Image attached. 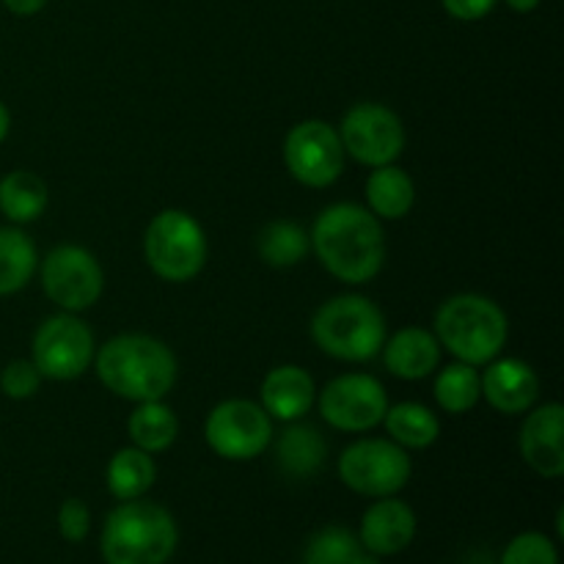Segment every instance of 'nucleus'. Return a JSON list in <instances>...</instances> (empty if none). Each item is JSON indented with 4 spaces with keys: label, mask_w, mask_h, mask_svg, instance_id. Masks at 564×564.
<instances>
[{
    "label": "nucleus",
    "mask_w": 564,
    "mask_h": 564,
    "mask_svg": "<svg viewBox=\"0 0 564 564\" xmlns=\"http://www.w3.org/2000/svg\"><path fill=\"white\" fill-rule=\"evenodd\" d=\"M319 264L345 284H367L383 270L386 235L380 218L361 204H330L308 235Z\"/></svg>",
    "instance_id": "f257e3e1"
},
{
    "label": "nucleus",
    "mask_w": 564,
    "mask_h": 564,
    "mask_svg": "<svg viewBox=\"0 0 564 564\" xmlns=\"http://www.w3.org/2000/svg\"><path fill=\"white\" fill-rule=\"evenodd\" d=\"M94 369L108 391L130 402L163 400L176 383V356L147 334H121L94 352Z\"/></svg>",
    "instance_id": "f03ea898"
},
{
    "label": "nucleus",
    "mask_w": 564,
    "mask_h": 564,
    "mask_svg": "<svg viewBox=\"0 0 564 564\" xmlns=\"http://www.w3.org/2000/svg\"><path fill=\"white\" fill-rule=\"evenodd\" d=\"M176 545L180 529L174 516L147 499L119 501L99 534L105 564H169Z\"/></svg>",
    "instance_id": "7ed1b4c3"
},
{
    "label": "nucleus",
    "mask_w": 564,
    "mask_h": 564,
    "mask_svg": "<svg viewBox=\"0 0 564 564\" xmlns=\"http://www.w3.org/2000/svg\"><path fill=\"white\" fill-rule=\"evenodd\" d=\"M433 334L438 345L449 350L457 361L485 367L505 350L510 325L499 303L485 295L463 292L441 303L435 312Z\"/></svg>",
    "instance_id": "20e7f679"
},
{
    "label": "nucleus",
    "mask_w": 564,
    "mask_h": 564,
    "mask_svg": "<svg viewBox=\"0 0 564 564\" xmlns=\"http://www.w3.org/2000/svg\"><path fill=\"white\" fill-rule=\"evenodd\" d=\"M386 317L369 297L339 295L314 312L312 339L325 356L361 364L383 350Z\"/></svg>",
    "instance_id": "39448f33"
},
{
    "label": "nucleus",
    "mask_w": 564,
    "mask_h": 564,
    "mask_svg": "<svg viewBox=\"0 0 564 564\" xmlns=\"http://www.w3.org/2000/svg\"><path fill=\"white\" fill-rule=\"evenodd\" d=\"M143 257L158 279L171 284L196 279L207 262V237L202 224L185 209H163L149 220Z\"/></svg>",
    "instance_id": "423d86ee"
},
{
    "label": "nucleus",
    "mask_w": 564,
    "mask_h": 564,
    "mask_svg": "<svg viewBox=\"0 0 564 564\" xmlns=\"http://www.w3.org/2000/svg\"><path fill=\"white\" fill-rule=\"evenodd\" d=\"M336 471L352 494L386 499L397 496L411 482L413 466L408 449L391 438H364L341 452Z\"/></svg>",
    "instance_id": "0eeeda50"
},
{
    "label": "nucleus",
    "mask_w": 564,
    "mask_h": 564,
    "mask_svg": "<svg viewBox=\"0 0 564 564\" xmlns=\"http://www.w3.org/2000/svg\"><path fill=\"white\" fill-rule=\"evenodd\" d=\"M207 446L224 460L246 463L262 455L273 441V419L251 400H226L204 422Z\"/></svg>",
    "instance_id": "6e6552de"
},
{
    "label": "nucleus",
    "mask_w": 564,
    "mask_h": 564,
    "mask_svg": "<svg viewBox=\"0 0 564 564\" xmlns=\"http://www.w3.org/2000/svg\"><path fill=\"white\" fill-rule=\"evenodd\" d=\"M31 361L42 378L75 380L94 364V334L72 312L47 317L33 334Z\"/></svg>",
    "instance_id": "1a4fd4ad"
},
{
    "label": "nucleus",
    "mask_w": 564,
    "mask_h": 564,
    "mask_svg": "<svg viewBox=\"0 0 564 564\" xmlns=\"http://www.w3.org/2000/svg\"><path fill=\"white\" fill-rule=\"evenodd\" d=\"M339 138L345 152L369 169L394 163L405 149L402 119L394 110L378 102L352 105L341 119Z\"/></svg>",
    "instance_id": "9d476101"
},
{
    "label": "nucleus",
    "mask_w": 564,
    "mask_h": 564,
    "mask_svg": "<svg viewBox=\"0 0 564 564\" xmlns=\"http://www.w3.org/2000/svg\"><path fill=\"white\" fill-rule=\"evenodd\" d=\"M284 163L292 180L306 187H328L345 171V147L336 127L308 119L292 127L284 141Z\"/></svg>",
    "instance_id": "9b49d317"
},
{
    "label": "nucleus",
    "mask_w": 564,
    "mask_h": 564,
    "mask_svg": "<svg viewBox=\"0 0 564 564\" xmlns=\"http://www.w3.org/2000/svg\"><path fill=\"white\" fill-rule=\"evenodd\" d=\"M44 295L64 312H86L105 290L97 257L80 246H58L42 259Z\"/></svg>",
    "instance_id": "f8f14e48"
},
{
    "label": "nucleus",
    "mask_w": 564,
    "mask_h": 564,
    "mask_svg": "<svg viewBox=\"0 0 564 564\" xmlns=\"http://www.w3.org/2000/svg\"><path fill=\"white\" fill-rule=\"evenodd\" d=\"M386 411H389V397L383 383L372 375H341L330 380L319 394L323 422L341 433H367L383 422Z\"/></svg>",
    "instance_id": "ddd939ff"
},
{
    "label": "nucleus",
    "mask_w": 564,
    "mask_h": 564,
    "mask_svg": "<svg viewBox=\"0 0 564 564\" xmlns=\"http://www.w3.org/2000/svg\"><path fill=\"white\" fill-rule=\"evenodd\" d=\"M521 457L543 479H560L564 474V408L560 402L527 411L521 435Z\"/></svg>",
    "instance_id": "4468645a"
},
{
    "label": "nucleus",
    "mask_w": 564,
    "mask_h": 564,
    "mask_svg": "<svg viewBox=\"0 0 564 564\" xmlns=\"http://www.w3.org/2000/svg\"><path fill=\"white\" fill-rule=\"evenodd\" d=\"M485 372L479 375L482 397L494 411L505 416H521L538 405L540 378L527 361L521 358H494L485 364Z\"/></svg>",
    "instance_id": "2eb2a0df"
},
{
    "label": "nucleus",
    "mask_w": 564,
    "mask_h": 564,
    "mask_svg": "<svg viewBox=\"0 0 564 564\" xmlns=\"http://www.w3.org/2000/svg\"><path fill=\"white\" fill-rule=\"evenodd\" d=\"M416 512L411 505H405L397 496L378 499L361 518L358 527V540L364 549L375 556H397L405 549H411L416 538Z\"/></svg>",
    "instance_id": "dca6fc26"
},
{
    "label": "nucleus",
    "mask_w": 564,
    "mask_h": 564,
    "mask_svg": "<svg viewBox=\"0 0 564 564\" xmlns=\"http://www.w3.org/2000/svg\"><path fill=\"white\" fill-rule=\"evenodd\" d=\"M317 400L312 375L295 364H284L264 375L262 380V408L270 419L279 422H297L312 411Z\"/></svg>",
    "instance_id": "f3484780"
},
{
    "label": "nucleus",
    "mask_w": 564,
    "mask_h": 564,
    "mask_svg": "<svg viewBox=\"0 0 564 564\" xmlns=\"http://www.w3.org/2000/svg\"><path fill=\"white\" fill-rule=\"evenodd\" d=\"M383 364L394 378L422 380L438 369L441 345L433 330L427 328H402L383 341Z\"/></svg>",
    "instance_id": "a211bd4d"
},
{
    "label": "nucleus",
    "mask_w": 564,
    "mask_h": 564,
    "mask_svg": "<svg viewBox=\"0 0 564 564\" xmlns=\"http://www.w3.org/2000/svg\"><path fill=\"white\" fill-rule=\"evenodd\" d=\"M416 202V185L400 165H378L367 180V209L380 220H400Z\"/></svg>",
    "instance_id": "6ab92c4d"
},
{
    "label": "nucleus",
    "mask_w": 564,
    "mask_h": 564,
    "mask_svg": "<svg viewBox=\"0 0 564 564\" xmlns=\"http://www.w3.org/2000/svg\"><path fill=\"white\" fill-rule=\"evenodd\" d=\"M154 479H158V466H154L152 455L138 449V446L119 449L105 468V482H108L110 496L119 501L143 499Z\"/></svg>",
    "instance_id": "aec40b11"
},
{
    "label": "nucleus",
    "mask_w": 564,
    "mask_h": 564,
    "mask_svg": "<svg viewBox=\"0 0 564 564\" xmlns=\"http://www.w3.org/2000/svg\"><path fill=\"white\" fill-rule=\"evenodd\" d=\"M325 441L308 424H292L275 444V463L290 479H308L323 468Z\"/></svg>",
    "instance_id": "412c9836"
},
{
    "label": "nucleus",
    "mask_w": 564,
    "mask_h": 564,
    "mask_svg": "<svg viewBox=\"0 0 564 564\" xmlns=\"http://www.w3.org/2000/svg\"><path fill=\"white\" fill-rule=\"evenodd\" d=\"M47 209V185L33 171H11L0 180V213L14 226L33 224Z\"/></svg>",
    "instance_id": "4be33fe9"
},
{
    "label": "nucleus",
    "mask_w": 564,
    "mask_h": 564,
    "mask_svg": "<svg viewBox=\"0 0 564 564\" xmlns=\"http://www.w3.org/2000/svg\"><path fill=\"white\" fill-rule=\"evenodd\" d=\"M127 433H130L132 446L149 452V455H158L174 444L180 435V422L163 400L138 402L135 411L127 419Z\"/></svg>",
    "instance_id": "5701e85b"
},
{
    "label": "nucleus",
    "mask_w": 564,
    "mask_h": 564,
    "mask_svg": "<svg viewBox=\"0 0 564 564\" xmlns=\"http://www.w3.org/2000/svg\"><path fill=\"white\" fill-rule=\"evenodd\" d=\"M386 433L402 449H427L438 441L441 424L435 413L422 402H400L383 416Z\"/></svg>",
    "instance_id": "b1692460"
},
{
    "label": "nucleus",
    "mask_w": 564,
    "mask_h": 564,
    "mask_svg": "<svg viewBox=\"0 0 564 564\" xmlns=\"http://www.w3.org/2000/svg\"><path fill=\"white\" fill-rule=\"evenodd\" d=\"M36 273V246L17 226L0 229V297L25 290Z\"/></svg>",
    "instance_id": "393cba45"
},
{
    "label": "nucleus",
    "mask_w": 564,
    "mask_h": 564,
    "mask_svg": "<svg viewBox=\"0 0 564 564\" xmlns=\"http://www.w3.org/2000/svg\"><path fill=\"white\" fill-rule=\"evenodd\" d=\"M303 564H383L369 554L356 532L345 527H325L312 534L303 551Z\"/></svg>",
    "instance_id": "a878e982"
},
{
    "label": "nucleus",
    "mask_w": 564,
    "mask_h": 564,
    "mask_svg": "<svg viewBox=\"0 0 564 564\" xmlns=\"http://www.w3.org/2000/svg\"><path fill=\"white\" fill-rule=\"evenodd\" d=\"M308 248H312L308 235L295 220H273L257 237L259 257L270 268H295L297 262H303Z\"/></svg>",
    "instance_id": "bb28decb"
},
{
    "label": "nucleus",
    "mask_w": 564,
    "mask_h": 564,
    "mask_svg": "<svg viewBox=\"0 0 564 564\" xmlns=\"http://www.w3.org/2000/svg\"><path fill=\"white\" fill-rule=\"evenodd\" d=\"M433 394H435V402L441 405V411L455 413V416L468 413L474 405H477L479 397H482L477 367L463 361L444 367L438 372V378H435Z\"/></svg>",
    "instance_id": "cd10ccee"
},
{
    "label": "nucleus",
    "mask_w": 564,
    "mask_h": 564,
    "mask_svg": "<svg viewBox=\"0 0 564 564\" xmlns=\"http://www.w3.org/2000/svg\"><path fill=\"white\" fill-rule=\"evenodd\" d=\"M499 564H560V551L549 534L521 532L505 545Z\"/></svg>",
    "instance_id": "c85d7f7f"
},
{
    "label": "nucleus",
    "mask_w": 564,
    "mask_h": 564,
    "mask_svg": "<svg viewBox=\"0 0 564 564\" xmlns=\"http://www.w3.org/2000/svg\"><path fill=\"white\" fill-rule=\"evenodd\" d=\"M39 383H42V375H39V369L28 358L9 361L3 372H0V391L9 400H31L39 391Z\"/></svg>",
    "instance_id": "c756f323"
},
{
    "label": "nucleus",
    "mask_w": 564,
    "mask_h": 564,
    "mask_svg": "<svg viewBox=\"0 0 564 564\" xmlns=\"http://www.w3.org/2000/svg\"><path fill=\"white\" fill-rule=\"evenodd\" d=\"M58 532L66 543H83L91 532V510L86 501L66 499L58 510Z\"/></svg>",
    "instance_id": "7c9ffc66"
},
{
    "label": "nucleus",
    "mask_w": 564,
    "mask_h": 564,
    "mask_svg": "<svg viewBox=\"0 0 564 564\" xmlns=\"http://www.w3.org/2000/svg\"><path fill=\"white\" fill-rule=\"evenodd\" d=\"M496 3H499V0H441L446 14H449L452 20L460 22L485 20V17L496 9Z\"/></svg>",
    "instance_id": "2f4dec72"
},
{
    "label": "nucleus",
    "mask_w": 564,
    "mask_h": 564,
    "mask_svg": "<svg viewBox=\"0 0 564 564\" xmlns=\"http://www.w3.org/2000/svg\"><path fill=\"white\" fill-rule=\"evenodd\" d=\"M14 17H33L47 6V0H0Z\"/></svg>",
    "instance_id": "473e14b6"
},
{
    "label": "nucleus",
    "mask_w": 564,
    "mask_h": 564,
    "mask_svg": "<svg viewBox=\"0 0 564 564\" xmlns=\"http://www.w3.org/2000/svg\"><path fill=\"white\" fill-rule=\"evenodd\" d=\"M507 6H510L512 11H518V14H529V11H534L540 6V0H505Z\"/></svg>",
    "instance_id": "72a5a7b5"
},
{
    "label": "nucleus",
    "mask_w": 564,
    "mask_h": 564,
    "mask_svg": "<svg viewBox=\"0 0 564 564\" xmlns=\"http://www.w3.org/2000/svg\"><path fill=\"white\" fill-rule=\"evenodd\" d=\"M9 130H11V113H9V108H6V105L0 102V143L6 141Z\"/></svg>",
    "instance_id": "f704fd0d"
},
{
    "label": "nucleus",
    "mask_w": 564,
    "mask_h": 564,
    "mask_svg": "<svg viewBox=\"0 0 564 564\" xmlns=\"http://www.w3.org/2000/svg\"><path fill=\"white\" fill-rule=\"evenodd\" d=\"M479 564H494V562H479Z\"/></svg>",
    "instance_id": "c9c22d12"
}]
</instances>
